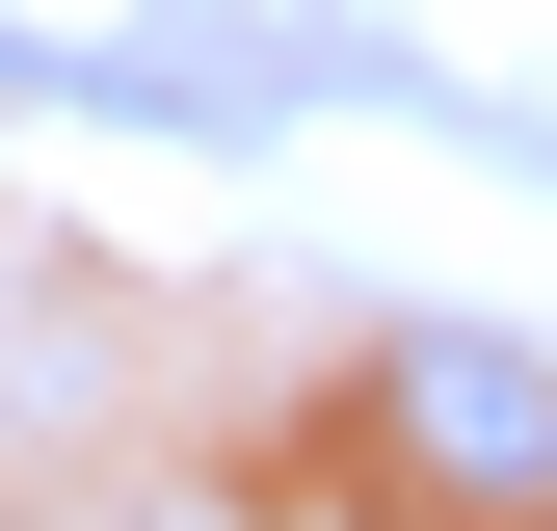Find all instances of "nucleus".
I'll return each mask as SVG.
<instances>
[{"mask_svg":"<svg viewBox=\"0 0 557 531\" xmlns=\"http://www.w3.org/2000/svg\"><path fill=\"white\" fill-rule=\"evenodd\" d=\"M398 452H425V505H557V372L505 346V319H425V346H398Z\"/></svg>","mask_w":557,"mask_h":531,"instance_id":"nucleus-1","label":"nucleus"}]
</instances>
